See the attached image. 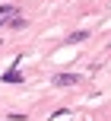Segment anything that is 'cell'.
Listing matches in <instances>:
<instances>
[{
  "label": "cell",
  "mask_w": 111,
  "mask_h": 121,
  "mask_svg": "<svg viewBox=\"0 0 111 121\" xmlns=\"http://www.w3.org/2000/svg\"><path fill=\"white\" fill-rule=\"evenodd\" d=\"M79 73H57V77H54V86H76V83H79Z\"/></svg>",
  "instance_id": "cell-1"
},
{
  "label": "cell",
  "mask_w": 111,
  "mask_h": 121,
  "mask_svg": "<svg viewBox=\"0 0 111 121\" xmlns=\"http://www.w3.org/2000/svg\"><path fill=\"white\" fill-rule=\"evenodd\" d=\"M3 83H22V73H19V70H6L3 73Z\"/></svg>",
  "instance_id": "cell-2"
},
{
  "label": "cell",
  "mask_w": 111,
  "mask_h": 121,
  "mask_svg": "<svg viewBox=\"0 0 111 121\" xmlns=\"http://www.w3.org/2000/svg\"><path fill=\"white\" fill-rule=\"evenodd\" d=\"M10 16H19V10H16V6H10V3L0 6V19H10Z\"/></svg>",
  "instance_id": "cell-3"
},
{
  "label": "cell",
  "mask_w": 111,
  "mask_h": 121,
  "mask_svg": "<svg viewBox=\"0 0 111 121\" xmlns=\"http://www.w3.org/2000/svg\"><path fill=\"white\" fill-rule=\"evenodd\" d=\"M76 42H86V32H73V35L67 38V45H76Z\"/></svg>",
  "instance_id": "cell-4"
}]
</instances>
